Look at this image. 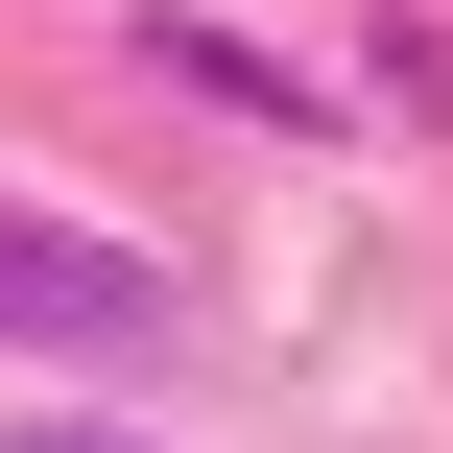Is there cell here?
Returning a JSON list of instances; mask_svg holds the SVG:
<instances>
[{"label":"cell","mask_w":453,"mask_h":453,"mask_svg":"<svg viewBox=\"0 0 453 453\" xmlns=\"http://www.w3.org/2000/svg\"><path fill=\"white\" fill-rule=\"evenodd\" d=\"M0 334H72V358H119V334H167V263H119V239H48V215H0Z\"/></svg>","instance_id":"1"},{"label":"cell","mask_w":453,"mask_h":453,"mask_svg":"<svg viewBox=\"0 0 453 453\" xmlns=\"http://www.w3.org/2000/svg\"><path fill=\"white\" fill-rule=\"evenodd\" d=\"M0 453H119V430H0Z\"/></svg>","instance_id":"2"}]
</instances>
